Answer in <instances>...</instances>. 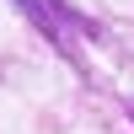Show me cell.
I'll return each mask as SVG.
<instances>
[{
    "label": "cell",
    "mask_w": 134,
    "mask_h": 134,
    "mask_svg": "<svg viewBox=\"0 0 134 134\" xmlns=\"http://www.w3.org/2000/svg\"><path fill=\"white\" fill-rule=\"evenodd\" d=\"M129 118H134V102H129Z\"/></svg>",
    "instance_id": "obj_1"
}]
</instances>
